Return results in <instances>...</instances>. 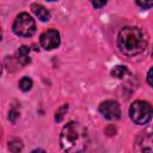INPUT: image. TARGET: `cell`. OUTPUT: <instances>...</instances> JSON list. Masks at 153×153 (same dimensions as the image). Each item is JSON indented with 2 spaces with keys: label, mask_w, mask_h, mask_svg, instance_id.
Listing matches in <instances>:
<instances>
[{
  "label": "cell",
  "mask_w": 153,
  "mask_h": 153,
  "mask_svg": "<svg viewBox=\"0 0 153 153\" xmlns=\"http://www.w3.org/2000/svg\"><path fill=\"white\" fill-rule=\"evenodd\" d=\"M117 47L123 55L135 56L146 49L147 37L141 29L136 26H126L118 32Z\"/></svg>",
  "instance_id": "cell-1"
},
{
  "label": "cell",
  "mask_w": 153,
  "mask_h": 153,
  "mask_svg": "<svg viewBox=\"0 0 153 153\" xmlns=\"http://www.w3.org/2000/svg\"><path fill=\"white\" fill-rule=\"evenodd\" d=\"M60 143L66 152L85 151L88 143V135L86 128L78 122L67 123L61 130Z\"/></svg>",
  "instance_id": "cell-2"
},
{
  "label": "cell",
  "mask_w": 153,
  "mask_h": 153,
  "mask_svg": "<svg viewBox=\"0 0 153 153\" xmlns=\"http://www.w3.org/2000/svg\"><path fill=\"white\" fill-rule=\"evenodd\" d=\"M13 32L20 37H30L36 31V23L29 13H19L13 23Z\"/></svg>",
  "instance_id": "cell-3"
},
{
  "label": "cell",
  "mask_w": 153,
  "mask_h": 153,
  "mask_svg": "<svg viewBox=\"0 0 153 153\" xmlns=\"http://www.w3.org/2000/svg\"><path fill=\"white\" fill-rule=\"evenodd\" d=\"M130 118L136 124H146L152 118V106L143 100H136L129 109Z\"/></svg>",
  "instance_id": "cell-4"
},
{
  "label": "cell",
  "mask_w": 153,
  "mask_h": 153,
  "mask_svg": "<svg viewBox=\"0 0 153 153\" xmlns=\"http://www.w3.org/2000/svg\"><path fill=\"white\" fill-rule=\"evenodd\" d=\"M99 112L108 120H117L121 116V108L115 100H105L100 103Z\"/></svg>",
  "instance_id": "cell-5"
},
{
  "label": "cell",
  "mask_w": 153,
  "mask_h": 153,
  "mask_svg": "<svg viewBox=\"0 0 153 153\" xmlns=\"http://www.w3.org/2000/svg\"><path fill=\"white\" fill-rule=\"evenodd\" d=\"M39 43L41 45L47 49V50H51L59 47L60 44V33L56 30H47L45 32H43L39 37Z\"/></svg>",
  "instance_id": "cell-6"
},
{
  "label": "cell",
  "mask_w": 153,
  "mask_h": 153,
  "mask_svg": "<svg viewBox=\"0 0 153 153\" xmlns=\"http://www.w3.org/2000/svg\"><path fill=\"white\" fill-rule=\"evenodd\" d=\"M30 48L26 47V45H22L17 53H16V59L18 61V63H20L22 66H26L30 63Z\"/></svg>",
  "instance_id": "cell-7"
},
{
  "label": "cell",
  "mask_w": 153,
  "mask_h": 153,
  "mask_svg": "<svg viewBox=\"0 0 153 153\" xmlns=\"http://www.w3.org/2000/svg\"><path fill=\"white\" fill-rule=\"evenodd\" d=\"M31 10H32V12L35 13V16H36L39 20L47 22V20L50 19V13H49V11H48L44 6H42V5H39V4H32V5H31Z\"/></svg>",
  "instance_id": "cell-8"
},
{
  "label": "cell",
  "mask_w": 153,
  "mask_h": 153,
  "mask_svg": "<svg viewBox=\"0 0 153 153\" xmlns=\"http://www.w3.org/2000/svg\"><path fill=\"white\" fill-rule=\"evenodd\" d=\"M127 74H128V68H127L126 66H121V65L114 67L112 71H111V75H112L114 78H118V79L126 76Z\"/></svg>",
  "instance_id": "cell-9"
},
{
  "label": "cell",
  "mask_w": 153,
  "mask_h": 153,
  "mask_svg": "<svg viewBox=\"0 0 153 153\" xmlns=\"http://www.w3.org/2000/svg\"><path fill=\"white\" fill-rule=\"evenodd\" d=\"M19 88L22 90V91H24V92H27V91H30L31 90V87H32V80L29 78V76H24V78H22L20 80H19Z\"/></svg>",
  "instance_id": "cell-10"
},
{
  "label": "cell",
  "mask_w": 153,
  "mask_h": 153,
  "mask_svg": "<svg viewBox=\"0 0 153 153\" xmlns=\"http://www.w3.org/2000/svg\"><path fill=\"white\" fill-rule=\"evenodd\" d=\"M136 4L141 7V8H151L153 5V0H136Z\"/></svg>",
  "instance_id": "cell-11"
},
{
  "label": "cell",
  "mask_w": 153,
  "mask_h": 153,
  "mask_svg": "<svg viewBox=\"0 0 153 153\" xmlns=\"http://www.w3.org/2000/svg\"><path fill=\"white\" fill-rule=\"evenodd\" d=\"M91 1V4L96 7V8H100V7H103L106 2H108V0H90Z\"/></svg>",
  "instance_id": "cell-12"
},
{
  "label": "cell",
  "mask_w": 153,
  "mask_h": 153,
  "mask_svg": "<svg viewBox=\"0 0 153 153\" xmlns=\"http://www.w3.org/2000/svg\"><path fill=\"white\" fill-rule=\"evenodd\" d=\"M19 116V114H18V111H16V110H11L10 111V114H8V120H11L12 122H14L16 121V118Z\"/></svg>",
  "instance_id": "cell-13"
},
{
  "label": "cell",
  "mask_w": 153,
  "mask_h": 153,
  "mask_svg": "<svg viewBox=\"0 0 153 153\" xmlns=\"http://www.w3.org/2000/svg\"><path fill=\"white\" fill-rule=\"evenodd\" d=\"M152 72H153V69L149 68L148 74H147V81H148V85H149V86H153V81H152Z\"/></svg>",
  "instance_id": "cell-14"
},
{
  "label": "cell",
  "mask_w": 153,
  "mask_h": 153,
  "mask_svg": "<svg viewBox=\"0 0 153 153\" xmlns=\"http://www.w3.org/2000/svg\"><path fill=\"white\" fill-rule=\"evenodd\" d=\"M1 38H2V32H1V29H0V41H1Z\"/></svg>",
  "instance_id": "cell-15"
},
{
  "label": "cell",
  "mask_w": 153,
  "mask_h": 153,
  "mask_svg": "<svg viewBox=\"0 0 153 153\" xmlns=\"http://www.w3.org/2000/svg\"><path fill=\"white\" fill-rule=\"evenodd\" d=\"M48 1H56V0H48Z\"/></svg>",
  "instance_id": "cell-16"
}]
</instances>
